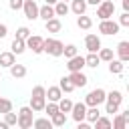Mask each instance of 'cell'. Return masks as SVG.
I'll return each instance as SVG.
<instances>
[{"instance_id":"6da1fadb","label":"cell","mask_w":129,"mask_h":129,"mask_svg":"<svg viewBox=\"0 0 129 129\" xmlns=\"http://www.w3.org/2000/svg\"><path fill=\"white\" fill-rule=\"evenodd\" d=\"M44 105H46V89H44L42 85H36V87L32 89L30 109H32L34 113H38V111H42V109H44Z\"/></svg>"},{"instance_id":"7a4b0ae2","label":"cell","mask_w":129,"mask_h":129,"mask_svg":"<svg viewBox=\"0 0 129 129\" xmlns=\"http://www.w3.org/2000/svg\"><path fill=\"white\" fill-rule=\"evenodd\" d=\"M121 101H123L121 91H111V93H107V95H105V103H107L105 113H109V115L119 113V105H121Z\"/></svg>"},{"instance_id":"3957f363","label":"cell","mask_w":129,"mask_h":129,"mask_svg":"<svg viewBox=\"0 0 129 129\" xmlns=\"http://www.w3.org/2000/svg\"><path fill=\"white\" fill-rule=\"evenodd\" d=\"M62 48H64V44H62L58 38H44L42 52H48V54H52V56H62Z\"/></svg>"},{"instance_id":"277c9868","label":"cell","mask_w":129,"mask_h":129,"mask_svg":"<svg viewBox=\"0 0 129 129\" xmlns=\"http://www.w3.org/2000/svg\"><path fill=\"white\" fill-rule=\"evenodd\" d=\"M32 109L30 107H22L20 111H18V119H16V125L20 127V129H30L32 127Z\"/></svg>"},{"instance_id":"5b68a950","label":"cell","mask_w":129,"mask_h":129,"mask_svg":"<svg viewBox=\"0 0 129 129\" xmlns=\"http://www.w3.org/2000/svg\"><path fill=\"white\" fill-rule=\"evenodd\" d=\"M105 91L103 89H93L87 97H85V105L87 107H99L101 103H105Z\"/></svg>"},{"instance_id":"8992f818","label":"cell","mask_w":129,"mask_h":129,"mask_svg":"<svg viewBox=\"0 0 129 129\" xmlns=\"http://www.w3.org/2000/svg\"><path fill=\"white\" fill-rule=\"evenodd\" d=\"M113 12H115V4H113L111 0H103V2H99V4H97V16H99L101 20L111 18V16H113Z\"/></svg>"},{"instance_id":"52a82bcc","label":"cell","mask_w":129,"mask_h":129,"mask_svg":"<svg viewBox=\"0 0 129 129\" xmlns=\"http://www.w3.org/2000/svg\"><path fill=\"white\" fill-rule=\"evenodd\" d=\"M119 28H121L119 22H115V20H111V18H105V20H101V24H99V32H101V34H107V36L117 34Z\"/></svg>"},{"instance_id":"ba28073f","label":"cell","mask_w":129,"mask_h":129,"mask_svg":"<svg viewBox=\"0 0 129 129\" xmlns=\"http://www.w3.org/2000/svg\"><path fill=\"white\" fill-rule=\"evenodd\" d=\"M24 42H26V46H28L34 54H40V52H42V44H44V38H42V36H38V34H30Z\"/></svg>"},{"instance_id":"9c48e42d","label":"cell","mask_w":129,"mask_h":129,"mask_svg":"<svg viewBox=\"0 0 129 129\" xmlns=\"http://www.w3.org/2000/svg\"><path fill=\"white\" fill-rule=\"evenodd\" d=\"M22 10H24V16H26L28 20H36V18H38V4H36L34 0H24Z\"/></svg>"},{"instance_id":"30bf717a","label":"cell","mask_w":129,"mask_h":129,"mask_svg":"<svg viewBox=\"0 0 129 129\" xmlns=\"http://www.w3.org/2000/svg\"><path fill=\"white\" fill-rule=\"evenodd\" d=\"M85 46H87L89 52H97L101 48V38L97 34H87L85 36Z\"/></svg>"},{"instance_id":"8fae6325","label":"cell","mask_w":129,"mask_h":129,"mask_svg":"<svg viewBox=\"0 0 129 129\" xmlns=\"http://www.w3.org/2000/svg\"><path fill=\"white\" fill-rule=\"evenodd\" d=\"M69 79H71V83L75 85V89H77V87H85V85L89 83V79H87V75H85L83 71H73V73L69 75Z\"/></svg>"},{"instance_id":"7c38bea8","label":"cell","mask_w":129,"mask_h":129,"mask_svg":"<svg viewBox=\"0 0 129 129\" xmlns=\"http://www.w3.org/2000/svg\"><path fill=\"white\" fill-rule=\"evenodd\" d=\"M83 67H85V56H81V54L71 56L69 62H67V69H69L71 73H73V71H83Z\"/></svg>"},{"instance_id":"4fadbf2b","label":"cell","mask_w":129,"mask_h":129,"mask_svg":"<svg viewBox=\"0 0 129 129\" xmlns=\"http://www.w3.org/2000/svg\"><path fill=\"white\" fill-rule=\"evenodd\" d=\"M85 111H87V105L85 103H73L71 107V113H73V119L79 123V121H85Z\"/></svg>"},{"instance_id":"5bb4252c","label":"cell","mask_w":129,"mask_h":129,"mask_svg":"<svg viewBox=\"0 0 129 129\" xmlns=\"http://www.w3.org/2000/svg\"><path fill=\"white\" fill-rule=\"evenodd\" d=\"M44 26H46V30H48V32H60V28H62V22L58 20V16H52V18L44 20Z\"/></svg>"},{"instance_id":"9a60e30c","label":"cell","mask_w":129,"mask_h":129,"mask_svg":"<svg viewBox=\"0 0 129 129\" xmlns=\"http://www.w3.org/2000/svg\"><path fill=\"white\" fill-rule=\"evenodd\" d=\"M117 54H119V60H123V62L129 60V42L127 40H121L117 44Z\"/></svg>"},{"instance_id":"2e32d148","label":"cell","mask_w":129,"mask_h":129,"mask_svg":"<svg viewBox=\"0 0 129 129\" xmlns=\"http://www.w3.org/2000/svg\"><path fill=\"white\" fill-rule=\"evenodd\" d=\"M52 16H54V8H52V4L38 6V18H42V20H48V18H52Z\"/></svg>"},{"instance_id":"e0dca14e","label":"cell","mask_w":129,"mask_h":129,"mask_svg":"<svg viewBox=\"0 0 129 129\" xmlns=\"http://www.w3.org/2000/svg\"><path fill=\"white\" fill-rule=\"evenodd\" d=\"M77 16L79 14H85V10H87V0H71V6H69Z\"/></svg>"},{"instance_id":"ac0fdd59","label":"cell","mask_w":129,"mask_h":129,"mask_svg":"<svg viewBox=\"0 0 129 129\" xmlns=\"http://www.w3.org/2000/svg\"><path fill=\"white\" fill-rule=\"evenodd\" d=\"M10 50L14 52V54H22L24 50H26V42H24V38H14L12 40V46H10Z\"/></svg>"},{"instance_id":"d6986e66","label":"cell","mask_w":129,"mask_h":129,"mask_svg":"<svg viewBox=\"0 0 129 129\" xmlns=\"http://www.w3.org/2000/svg\"><path fill=\"white\" fill-rule=\"evenodd\" d=\"M8 69H10V75H12L14 79H22V77H26V67H24V64H16V62H14V64H10Z\"/></svg>"},{"instance_id":"ffe728a7","label":"cell","mask_w":129,"mask_h":129,"mask_svg":"<svg viewBox=\"0 0 129 129\" xmlns=\"http://www.w3.org/2000/svg\"><path fill=\"white\" fill-rule=\"evenodd\" d=\"M14 56H16V54H14L12 50H8V52H0V67H10V64H14V62H16Z\"/></svg>"},{"instance_id":"44dd1931","label":"cell","mask_w":129,"mask_h":129,"mask_svg":"<svg viewBox=\"0 0 129 129\" xmlns=\"http://www.w3.org/2000/svg\"><path fill=\"white\" fill-rule=\"evenodd\" d=\"M52 8H54V16H67L69 14V4L67 2H62V0H58L56 4H52Z\"/></svg>"},{"instance_id":"7402d4cb","label":"cell","mask_w":129,"mask_h":129,"mask_svg":"<svg viewBox=\"0 0 129 129\" xmlns=\"http://www.w3.org/2000/svg\"><path fill=\"white\" fill-rule=\"evenodd\" d=\"M123 67H125L123 60H115V58L109 60V73H111V75H121V73H123Z\"/></svg>"},{"instance_id":"603a6c76","label":"cell","mask_w":129,"mask_h":129,"mask_svg":"<svg viewBox=\"0 0 129 129\" xmlns=\"http://www.w3.org/2000/svg\"><path fill=\"white\" fill-rule=\"evenodd\" d=\"M99 117H101V111H99V107H87V111H85V119H87L89 123H95Z\"/></svg>"},{"instance_id":"cb8c5ba5","label":"cell","mask_w":129,"mask_h":129,"mask_svg":"<svg viewBox=\"0 0 129 129\" xmlns=\"http://www.w3.org/2000/svg\"><path fill=\"white\" fill-rule=\"evenodd\" d=\"M50 123H52L54 127H64V123H67V115H64L62 111H56L54 115H50Z\"/></svg>"},{"instance_id":"d4e9b609","label":"cell","mask_w":129,"mask_h":129,"mask_svg":"<svg viewBox=\"0 0 129 129\" xmlns=\"http://www.w3.org/2000/svg\"><path fill=\"white\" fill-rule=\"evenodd\" d=\"M77 26L83 28V30H89V28L93 26V20H91L87 14H79V18H77Z\"/></svg>"},{"instance_id":"484cf974","label":"cell","mask_w":129,"mask_h":129,"mask_svg":"<svg viewBox=\"0 0 129 129\" xmlns=\"http://www.w3.org/2000/svg\"><path fill=\"white\" fill-rule=\"evenodd\" d=\"M99 54L97 52H89L87 56H85V67H91V69H97L99 67Z\"/></svg>"},{"instance_id":"4316f807","label":"cell","mask_w":129,"mask_h":129,"mask_svg":"<svg viewBox=\"0 0 129 129\" xmlns=\"http://www.w3.org/2000/svg\"><path fill=\"white\" fill-rule=\"evenodd\" d=\"M62 97V91H60V87H48V91H46V99L48 101H58Z\"/></svg>"},{"instance_id":"83f0119b","label":"cell","mask_w":129,"mask_h":129,"mask_svg":"<svg viewBox=\"0 0 129 129\" xmlns=\"http://www.w3.org/2000/svg\"><path fill=\"white\" fill-rule=\"evenodd\" d=\"M56 105H58V111H62V113H71V107H73V101H71V99H67V97H64V99L60 97V99L56 101Z\"/></svg>"},{"instance_id":"f1b7e54d","label":"cell","mask_w":129,"mask_h":129,"mask_svg":"<svg viewBox=\"0 0 129 129\" xmlns=\"http://www.w3.org/2000/svg\"><path fill=\"white\" fill-rule=\"evenodd\" d=\"M32 127H36V129H50L52 127V123H50V119H46V117H40V119H32Z\"/></svg>"},{"instance_id":"f546056e","label":"cell","mask_w":129,"mask_h":129,"mask_svg":"<svg viewBox=\"0 0 129 129\" xmlns=\"http://www.w3.org/2000/svg\"><path fill=\"white\" fill-rule=\"evenodd\" d=\"M58 87H60V91H64V93H73V91H75V85L71 83L69 77H62L60 83H58Z\"/></svg>"},{"instance_id":"4dcf8cb0","label":"cell","mask_w":129,"mask_h":129,"mask_svg":"<svg viewBox=\"0 0 129 129\" xmlns=\"http://www.w3.org/2000/svg\"><path fill=\"white\" fill-rule=\"evenodd\" d=\"M93 125H95V129H111V119L109 117H99Z\"/></svg>"},{"instance_id":"1f68e13d","label":"cell","mask_w":129,"mask_h":129,"mask_svg":"<svg viewBox=\"0 0 129 129\" xmlns=\"http://www.w3.org/2000/svg\"><path fill=\"white\" fill-rule=\"evenodd\" d=\"M97 54H99V60H105V62H109L113 58V50L111 48H99Z\"/></svg>"},{"instance_id":"d6a6232c","label":"cell","mask_w":129,"mask_h":129,"mask_svg":"<svg viewBox=\"0 0 129 129\" xmlns=\"http://www.w3.org/2000/svg\"><path fill=\"white\" fill-rule=\"evenodd\" d=\"M113 127H115V129H125V127H127V119H125L123 115L115 113V119H113Z\"/></svg>"},{"instance_id":"836d02e7","label":"cell","mask_w":129,"mask_h":129,"mask_svg":"<svg viewBox=\"0 0 129 129\" xmlns=\"http://www.w3.org/2000/svg\"><path fill=\"white\" fill-rule=\"evenodd\" d=\"M8 111H12V101H10V99L0 97V113L4 115V113H8Z\"/></svg>"},{"instance_id":"e575fe53","label":"cell","mask_w":129,"mask_h":129,"mask_svg":"<svg viewBox=\"0 0 129 129\" xmlns=\"http://www.w3.org/2000/svg\"><path fill=\"white\" fill-rule=\"evenodd\" d=\"M16 119H18V115H16V113H12V111H8V113H4V123H6L8 127H12V125H16Z\"/></svg>"},{"instance_id":"d590c367","label":"cell","mask_w":129,"mask_h":129,"mask_svg":"<svg viewBox=\"0 0 129 129\" xmlns=\"http://www.w3.org/2000/svg\"><path fill=\"white\" fill-rule=\"evenodd\" d=\"M62 54H64L67 58H71V56H75V54H79V52H77V46H75V44H67V46L62 48Z\"/></svg>"},{"instance_id":"8d00e7d4","label":"cell","mask_w":129,"mask_h":129,"mask_svg":"<svg viewBox=\"0 0 129 129\" xmlns=\"http://www.w3.org/2000/svg\"><path fill=\"white\" fill-rule=\"evenodd\" d=\"M42 111H46V113H48V117H50V115H54V113L58 111V105H56L54 101H48V103L44 105V109H42Z\"/></svg>"},{"instance_id":"74e56055","label":"cell","mask_w":129,"mask_h":129,"mask_svg":"<svg viewBox=\"0 0 129 129\" xmlns=\"http://www.w3.org/2000/svg\"><path fill=\"white\" fill-rule=\"evenodd\" d=\"M16 36H18V38H24V40H26V38L30 36V30H28L26 26H20V28H18V32H16Z\"/></svg>"},{"instance_id":"f35d334b","label":"cell","mask_w":129,"mask_h":129,"mask_svg":"<svg viewBox=\"0 0 129 129\" xmlns=\"http://www.w3.org/2000/svg\"><path fill=\"white\" fill-rule=\"evenodd\" d=\"M119 26H129V12L123 10V14L119 16Z\"/></svg>"},{"instance_id":"ab89813d","label":"cell","mask_w":129,"mask_h":129,"mask_svg":"<svg viewBox=\"0 0 129 129\" xmlns=\"http://www.w3.org/2000/svg\"><path fill=\"white\" fill-rule=\"evenodd\" d=\"M22 4H24V0H10V2H8V6H10L12 10H20Z\"/></svg>"},{"instance_id":"60d3db41","label":"cell","mask_w":129,"mask_h":129,"mask_svg":"<svg viewBox=\"0 0 129 129\" xmlns=\"http://www.w3.org/2000/svg\"><path fill=\"white\" fill-rule=\"evenodd\" d=\"M8 34V28H6V24H0V38H4Z\"/></svg>"},{"instance_id":"b9f144b4","label":"cell","mask_w":129,"mask_h":129,"mask_svg":"<svg viewBox=\"0 0 129 129\" xmlns=\"http://www.w3.org/2000/svg\"><path fill=\"white\" fill-rule=\"evenodd\" d=\"M121 4H123V10H125V12H129V0H123Z\"/></svg>"},{"instance_id":"7bdbcfd3","label":"cell","mask_w":129,"mask_h":129,"mask_svg":"<svg viewBox=\"0 0 129 129\" xmlns=\"http://www.w3.org/2000/svg\"><path fill=\"white\" fill-rule=\"evenodd\" d=\"M99 2H103V0H87V4H93V6H97Z\"/></svg>"},{"instance_id":"ee69618b","label":"cell","mask_w":129,"mask_h":129,"mask_svg":"<svg viewBox=\"0 0 129 129\" xmlns=\"http://www.w3.org/2000/svg\"><path fill=\"white\" fill-rule=\"evenodd\" d=\"M0 129H8V125H6L4 121H0Z\"/></svg>"},{"instance_id":"f6af8a7d","label":"cell","mask_w":129,"mask_h":129,"mask_svg":"<svg viewBox=\"0 0 129 129\" xmlns=\"http://www.w3.org/2000/svg\"><path fill=\"white\" fill-rule=\"evenodd\" d=\"M58 0H46V4H56Z\"/></svg>"},{"instance_id":"bcb514c9","label":"cell","mask_w":129,"mask_h":129,"mask_svg":"<svg viewBox=\"0 0 129 129\" xmlns=\"http://www.w3.org/2000/svg\"><path fill=\"white\" fill-rule=\"evenodd\" d=\"M62 2H71V0H62Z\"/></svg>"},{"instance_id":"7dc6e473","label":"cell","mask_w":129,"mask_h":129,"mask_svg":"<svg viewBox=\"0 0 129 129\" xmlns=\"http://www.w3.org/2000/svg\"><path fill=\"white\" fill-rule=\"evenodd\" d=\"M0 81H2V75H0Z\"/></svg>"}]
</instances>
